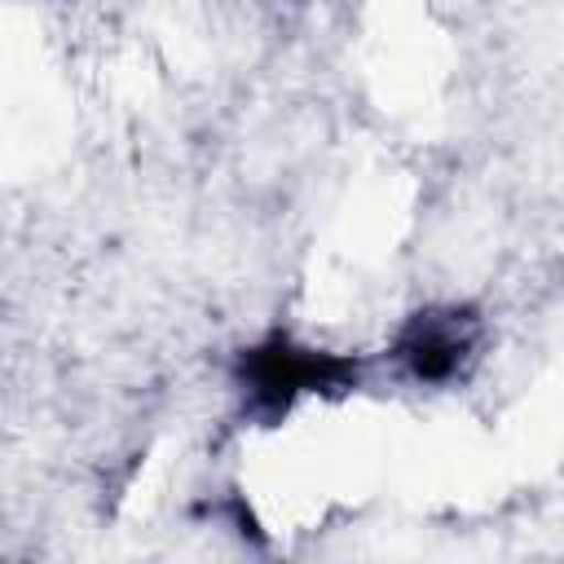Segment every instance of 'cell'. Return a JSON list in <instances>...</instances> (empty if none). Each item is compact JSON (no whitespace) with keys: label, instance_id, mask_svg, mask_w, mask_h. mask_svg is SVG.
I'll use <instances>...</instances> for the list:
<instances>
[{"label":"cell","instance_id":"obj_1","mask_svg":"<svg viewBox=\"0 0 564 564\" xmlns=\"http://www.w3.org/2000/svg\"><path fill=\"white\" fill-rule=\"evenodd\" d=\"M366 361L352 352H335L322 344H308L291 330H269L264 339L247 344L234 366L229 383L242 401V414L256 423H282L304 401H330L348 397L361 383Z\"/></svg>","mask_w":564,"mask_h":564},{"label":"cell","instance_id":"obj_2","mask_svg":"<svg viewBox=\"0 0 564 564\" xmlns=\"http://www.w3.org/2000/svg\"><path fill=\"white\" fill-rule=\"evenodd\" d=\"M485 348V317L471 304H423L392 330L383 357L397 379L441 392L463 383Z\"/></svg>","mask_w":564,"mask_h":564}]
</instances>
